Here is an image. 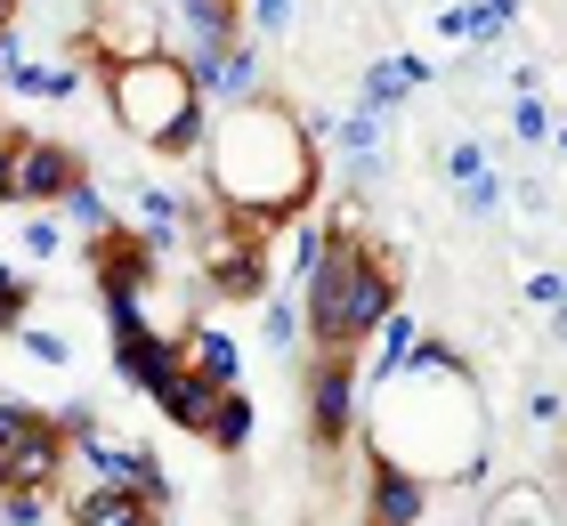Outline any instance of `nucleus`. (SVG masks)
<instances>
[{
	"label": "nucleus",
	"mask_w": 567,
	"mask_h": 526,
	"mask_svg": "<svg viewBox=\"0 0 567 526\" xmlns=\"http://www.w3.org/2000/svg\"><path fill=\"white\" fill-rule=\"evenodd\" d=\"M437 33H446V41H462V49H486V41L503 33V17L486 9V0H454V9L437 17Z\"/></svg>",
	"instance_id": "4be33fe9"
},
{
	"label": "nucleus",
	"mask_w": 567,
	"mask_h": 526,
	"mask_svg": "<svg viewBox=\"0 0 567 526\" xmlns=\"http://www.w3.org/2000/svg\"><path fill=\"white\" fill-rule=\"evenodd\" d=\"M527 292H535V300H551V308H567V283H559V276H527Z\"/></svg>",
	"instance_id": "f704fd0d"
},
{
	"label": "nucleus",
	"mask_w": 567,
	"mask_h": 526,
	"mask_svg": "<svg viewBox=\"0 0 567 526\" xmlns=\"http://www.w3.org/2000/svg\"><path fill=\"white\" fill-rule=\"evenodd\" d=\"M17 9H24V0H0V41L17 33Z\"/></svg>",
	"instance_id": "c9c22d12"
},
{
	"label": "nucleus",
	"mask_w": 567,
	"mask_h": 526,
	"mask_svg": "<svg viewBox=\"0 0 567 526\" xmlns=\"http://www.w3.org/2000/svg\"><path fill=\"white\" fill-rule=\"evenodd\" d=\"M219 398H227V389H212V381H203L195 364H187V373H178V381H171L154 405H163V421H171V430H187V437H212V413H219Z\"/></svg>",
	"instance_id": "ddd939ff"
},
{
	"label": "nucleus",
	"mask_w": 567,
	"mask_h": 526,
	"mask_svg": "<svg viewBox=\"0 0 567 526\" xmlns=\"http://www.w3.org/2000/svg\"><path fill=\"white\" fill-rule=\"evenodd\" d=\"M203 283L219 300H268L276 276H268V251L251 235H227V244H203Z\"/></svg>",
	"instance_id": "9b49d317"
},
{
	"label": "nucleus",
	"mask_w": 567,
	"mask_h": 526,
	"mask_svg": "<svg viewBox=\"0 0 567 526\" xmlns=\"http://www.w3.org/2000/svg\"><path fill=\"white\" fill-rule=\"evenodd\" d=\"M17 340H24V357H33V364H58V373L73 364V340H65V332H49V324H24Z\"/></svg>",
	"instance_id": "cd10ccee"
},
{
	"label": "nucleus",
	"mask_w": 567,
	"mask_h": 526,
	"mask_svg": "<svg viewBox=\"0 0 567 526\" xmlns=\"http://www.w3.org/2000/svg\"><path fill=\"white\" fill-rule=\"evenodd\" d=\"M82 251H90V268H97V292H154V268H163V251H154L138 227L90 235Z\"/></svg>",
	"instance_id": "9d476101"
},
{
	"label": "nucleus",
	"mask_w": 567,
	"mask_h": 526,
	"mask_svg": "<svg viewBox=\"0 0 567 526\" xmlns=\"http://www.w3.org/2000/svg\"><path fill=\"white\" fill-rule=\"evenodd\" d=\"M422 518H430V478L373 454L365 462V526H422Z\"/></svg>",
	"instance_id": "f8f14e48"
},
{
	"label": "nucleus",
	"mask_w": 567,
	"mask_h": 526,
	"mask_svg": "<svg viewBox=\"0 0 567 526\" xmlns=\"http://www.w3.org/2000/svg\"><path fill=\"white\" fill-rule=\"evenodd\" d=\"M244 9V33L260 41V33H284V24H292V0H236Z\"/></svg>",
	"instance_id": "c85d7f7f"
},
{
	"label": "nucleus",
	"mask_w": 567,
	"mask_h": 526,
	"mask_svg": "<svg viewBox=\"0 0 567 526\" xmlns=\"http://www.w3.org/2000/svg\"><path fill=\"white\" fill-rule=\"evenodd\" d=\"M33 421H41V413H33V405H24V398H0V462H9V454H17V437H24V430H33Z\"/></svg>",
	"instance_id": "7c9ffc66"
},
{
	"label": "nucleus",
	"mask_w": 567,
	"mask_h": 526,
	"mask_svg": "<svg viewBox=\"0 0 567 526\" xmlns=\"http://www.w3.org/2000/svg\"><path fill=\"white\" fill-rule=\"evenodd\" d=\"M317 138L292 105L276 97H251V105H227V114L203 130V187L227 210V227L268 244L276 227H292L308 195H317Z\"/></svg>",
	"instance_id": "f257e3e1"
},
{
	"label": "nucleus",
	"mask_w": 567,
	"mask_h": 526,
	"mask_svg": "<svg viewBox=\"0 0 567 526\" xmlns=\"http://www.w3.org/2000/svg\"><path fill=\"white\" fill-rule=\"evenodd\" d=\"M486 9H495V17H503V24H511V17H519V0H486Z\"/></svg>",
	"instance_id": "e433bc0d"
},
{
	"label": "nucleus",
	"mask_w": 567,
	"mask_h": 526,
	"mask_svg": "<svg viewBox=\"0 0 567 526\" xmlns=\"http://www.w3.org/2000/svg\"><path fill=\"white\" fill-rule=\"evenodd\" d=\"M58 210H65V219L82 227V235H114V203L97 195V178H82V187H73V195H65Z\"/></svg>",
	"instance_id": "393cba45"
},
{
	"label": "nucleus",
	"mask_w": 567,
	"mask_h": 526,
	"mask_svg": "<svg viewBox=\"0 0 567 526\" xmlns=\"http://www.w3.org/2000/svg\"><path fill=\"white\" fill-rule=\"evenodd\" d=\"M559 332H567V308H559Z\"/></svg>",
	"instance_id": "4c0bfd02"
},
{
	"label": "nucleus",
	"mask_w": 567,
	"mask_h": 526,
	"mask_svg": "<svg viewBox=\"0 0 567 526\" xmlns=\"http://www.w3.org/2000/svg\"><path fill=\"white\" fill-rule=\"evenodd\" d=\"M251 430H260V405H251L244 389H227V398H219V413H212V437H203V445H219V454H244V445H251Z\"/></svg>",
	"instance_id": "412c9836"
},
{
	"label": "nucleus",
	"mask_w": 567,
	"mask_h": 526,
	"mask_svg": "<svg viewBox=\"0 0 567 526\" xmlns=\"http://www.w3.org/2000/svg\"><path fill=\"white\" fill-rule=\"evenodd\" d=\"M24 316H33V276H17L9 259H0V332H24Z\"/></svg>",
	"instance_id": "a878e982"
},
{
	"label": "nucleus",
	"mask_w": 567,
	"mask_h": 526,
	"mask_svg": "<svg viewBox=\"0 0 567 526\" xmlns=\"http://www.w3.org/2000/svg\"><path fill=\"white\" fill-rule=\"evenodd\" d=\"M478 526H551V503L535 486H503L495 503H486V518Z\"/></svg>",
	"instance_id": "5701e85b"
},
{
	"label": "nucleus",
	"mask_w": 567,
	"mask_h": 526,
	"mask_svg": "<svg viewBox=\"0 0 567 526\" xmlns=\"http://www.w3.org/2000/svg\"><path fill=\"white\" fill-rule=\"evenodd\" d=\"M422 58H373L365 65V114H390V105H405V90L422 82Z\"/></svg>",
	"instance_id": "6ab92c4d"
},
{
	"label": "nucleus",
	"mask_w": 567,
	"mask_h": 526,
	"mask_svg": "<svg viewBox=\"0 0 567 526\" xmlns=\"http://www.w3.org/2000/svg\"><path fill=\"white\" fill-rule=\"evenodd\" d=\"M131 210H138V219H131V227L146 235V244H154V251H171V244H178V235H195V203H178L171 187H138V203H131Z\"/></svg>",
	"instance_id": "2eb2a0df"
},
{
	"label": "nucleus",
	"mask_w": 567,
	"mask_h": 526,
	"mask_svg": "<svg viewBox=\"0 0 567 526\" xmlns=\"http://www.w3.org/2000/svg\"><path fill=\"white\" fill-rule=\"evenodd\" d=\"M24 251H33V259L58 251V219H24Z\"/></svg>",
	"instance_id": "72a5a7b5"
},
{
	"label": "nucleus",
	"mask_w": 567,
	"mask_h": 526,
	"mask_svg": "<svg viewBox=\"0 0 567 526\" xmlns=\"http://www.w3.org/2000/svg\"><path fill=\"white\" fill-rule=\"evenodd\" d=\"M114 373L138 389V398H163V389L187 373V340L146 324V332H114Z\"/></svg>",
	"instance_id": "0eeeda50"
},
{
	"label": "nucleus",
	"mask_w": 567,
	"mask_h": 526,
	"mask_svg": "<svg viewBox=\"0 0 567 526\" xmlns=\"http://www.w3.org/2000/svg\"><path fill=\"white\" fill-rule=\"evenodd\" d=\"M178 24H187V58L195 49H227V41H244V9L236 0H171Z\"/></svg>",
	"instance_id": "4468645a"
},
{
	"label": "nucleus",
	"mask_w": 567,
	"mask_h": 526,
	"mask_svg": "<svg viewBox=\"0 0 567 526\" xmlns=\"http://www.w3.org/2000/svg\"><path fill=\"white\" fill-rule=\"evenodd\" d=\"M82 178H90V163L65 138H33V130L17 138V203H33V210L41 203H65Z\"/></svg>",
	"instance_id": "423d86ee"
},
{
	"label": "nucleus",
	"mask_w": 567,
	"mask_h": 526,
	"mask_svg": "<svg viewBox=\"0 0 567 526\" xmlns=\"http://www.w3.org/2000/svg\"><path fill=\"white\" fill-rule=\"evenodd\" d=\"M0 518H9V526H41L49 518V494H0Z\"/></svg>",
	"instance_id": "2f4dec72"
},
{
	"label": "nucleus",
	"mask_w": 567,
	"mask_h": 526,
	"mask_svg": "<svg viewBox=\"0 0 567 526\" xmlns=\"http://www.w3.org/2000/svg\"><path fill=\"white\" fill-rule=\"evenodd\" d=\"M17 138H24V130L0 138V203H17Z\"/></svg>",
	"instance_id": "473e14b6"
},
{
	"label": "nucleus",
	"mask_w": 567,
	"mask_h": 526,
	"mask_svg": "<svg viewBox=\"0 0 567 526\" xmlns=\"http://www.w3.org/2000/svg\"><path fill=\"white\" fill-rule=\"evenodd\" d=\"M332 154H341V171L365 187V178L381 171V114H365V105L341 114V122H332Z\"/></svg>",
	"instance_id": "dca6fc26"
},
{
	"label": "nucleus",
	"mask_w": 567,
	"mask_h": 526,
	"mask_svg": "<svg viewBox=\"0 0 567 526\" xmlns=\"http://www.w3.org/2000/svg\"><path fill=\"white\" fill-rule=\"evenodd\" d=\"M324 244H332V259H341V292H332V316H324L308 340H317V357H324V349H349V357H357V349H365V340L398 316V268H390V259H381L357 227H332Z\"/></svg>",
	"instance_id": "7ed1b4c3"
},
{
	"label": "nucleus",
	"mask_w": 567,
	"mask_h": 526,
	"mask_svg": "<svg viewBox=\"0 0 567 526\" xmlns=\"http://www.w3.org/2000/svg\"><path fill=\"white\" fill-rule=\"evenodd\" d=\"M73 526H154V510L138 503V494H122V486H82L65 503Z\"/></svg>",
	"instance_id": "f3484780"
},
{
	"label": "nucleus",
	"mask_w": 567,
	"mask_h": 526,
	"mask_svg": "<svg viewBox=\"0 0 567 526\" xmlns=\"http://www.w3.org/2000/svg\"><path fill=\"white\" fill-rule=\"evenodd\" d=\"M446 178H454V187H478V178H495V171H486V146H471V138L446 146Z\"/></svg>",
	"instance_id": "c756f323"
},
{
	"label": "nucleus",
	"mask_w": 567,
	"mask_h": 526,
	"mask_svg": "<svg viewBox=\"0 0 567 526\" xmlns=\"http://www.w3.org/2000/svg\"><path fill=\"white\" fill-rule=\"evenodd\" d=\"M73 454H82L90 486H122V494H138V503H146L154 518H171V478H163V454H146V445H114L106 430L82 437Z\"/></svg>",
	"instance_id": "39448f33"
},
{
	"label": "nucleus",
	"mask_w": 567,
	"mask_h": 526,
	"mask_svg": "<svg viewBox=\"0 0 567 526\" xmlns=\"http://www.w3.org/2000/svg\"><path fill=\"white\" fill-rule=\"evenodd\" d=\"M154 526H178V518H154Z\"/></svg>",
	"instance_id": "58836bf2"
},
{
	"label": "nucleus",
	"mask_w": 567,
	"mask_h": 526,
	"mask_svg": "<svg viewBox=\"0 0 567 526\" xmlns=\"http://www.w3.org/2000/svg\"><path fill=\"white\" fill-rule=\"evenodd\" d=\"M187 73H195L203 105L219 97V114H227V105H251V97H260V41L244 33V41H227V49H195Z\"/></svg>",
	"instance_id": "6e6552de"
},
{
	"label": "nucleus",
	"mask_w": 567,
	"mask_h": 526,
	"mask_svg": "<svg viewBox=\"0 0 567 526\" xmlns=\"http://www.w3.org/2000/svg\"><path fill=\"white\" fill-rule=\"evenodd\" d=\"M9 90H24V97H82V73L73 65H17Z\"/></svg>",
	"instance_id": "b1692460"
},
{
	"label": "nucleus",
	"mask_w": 567,
	"mask_h": 526,
	"mask_svg": "<svg viewBox=\"0 0 567 526\" xmlns=\"http://www.w3.org/2000/svg\"><path fill=\"white\" fill-rule=\"evenodd\" d=\"M65 454H73V437L58 430V421H33V430H24L17 437V454L9 462H0V494H49V486H58L65 478Z\"/></svg>",
	"instance_id": "1a4fd4ad"
},
{
	"label": "nucleus",
	"mask_w": 567,
	"mask_h": 526,
	"mask_svg": "<svg viewBox=\"0 0 567 526\" xmlns=\"http://www.w3.org/2000/svg\"><path fill=\"white\" fill-rule=\"evenodd\" d=\"M511 138H519V146H544L551 138V114H544V97H535V90L511 97Z\"/></svg>",
	"instance_id": "bb28decb"
},
{
	"label": "nucleus",
	"mask_w": 567,
	"mask_h": 526,
	"mask_svg": "<svg viewBox=\"0 0 567 526\" xmlns=\"http://www.w3.org/2000/svg\"><path fill=\"white\" fill-rule=\"evenodd\" d=\"M357 398H365V364L349 349H324L308 364V445L317 454H341L357 437Z\"/></svg>",
	"instance_id": "20e7f679"
},
{
	"label": "nucleus",
	"mask_w": 567,
	"mask_h": 526,
	"mask_svg": "<svg viewBox=\"0 0 567 526\" xmlns=\"http://www.w3.org/2000/svg\"><path fill=\"white\" fill-rule=\"evenodd\" d=\"M260 332H268V349H300V332H308L300 283H276V292L260 300Z\"/></svg>",
	"instance_id": "aec40b11"
},
{
	"label": "nucleus",
	"mask_w": 567,
	"mask_h": 526,
	"mask_svg": "<svg viewBox=\"0 0 567 526\" xmlns=\"http://www.w3.org/2000/svg\"><path fill=\"white\" fill-rule=\"evenodd\" d=\"M106 105L154 154H195V138H203V90H195L187 58H171V49L131 58V65H106Z\"/></svg>",
	"instance_id": "f03ea898"
},
{
	"label": "nucleus",
	"mask_w": 567,
	"mask_h": 526,
	"mask_svg": "<svg viewBox=\"0 0 567 526\" xmlns=\"http://www.w3.org/2000/svg\"><path fill=\"white\" fill-rule=\"evenodd\" d=\"M0 82H9V65H0Z\"/></svg>",
	"instance_id": "ea45409f"
},
{
	"label": "nucleus",
	"mask_w": 567,
	"mask_h": 526,
	"mask_svg": "<svg viewBox=\"0 0 567 526\" xmlns=\"http://www.w3.org/2000/svg\"><path fill=\"white\" fill-rule=\"evenodd\" d=\"M187 364L212 389H236V373H244V357H236V332H219V324H203V332H187Z\"/></svg>",
	"instance_id": "a211bd4d"
}]
</instances>
